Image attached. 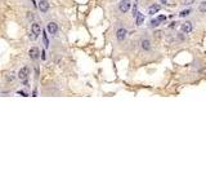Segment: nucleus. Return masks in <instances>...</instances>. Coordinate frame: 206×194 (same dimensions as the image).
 <instances>
[{
  "instance_id": "nucleus-16",
  "label": "nucleus",
  "mask_w": 206,
  "mask_h": 194,
  "mask_svg": "<svg viewBox=\"0 0 206 194\" xmlns=\"http://www.w3.org/2000/svg\"><path fill=\"white\" fill-rule=\"evenodd\" d=\"M157 18H158V21H160V22H164V21H166V16H162V14H161V16H158Z\"/></svg>"
},
{
  "instance_id": "nucleus-19",
  "label": "nucleus",
  "mask_w": 206,
  "mask_h": 194,
  "mask_svg": "<svg viewBox=\"0 0 206 194\" xmlns=\"http://www.w3.org/2000/svg\"><path fill=\"white\" fill-rule=\"evenodd\" d=\"M161 2H162V3H166V0H161Z\"/></svg>"
},
{
  "instance_id": "nucleus-12",
  "label": "nucleus",
  "mask_w": 206,
  "mask_h": 194,
  "mask_svg": "<svg viewBox=\"0 0 206 194\" xmlns=\"http://www.w3.org/2000/svg\"><path fill=\"white\" fill-rule=\"evenodd\" d=\"M189 13H191V9H186V10H182L179 16H180V17H186V16H188Z\"/></svg>"
},
{
  "instance_id": "nucleus-13",
  "label": "nucleus",
  "mask_w": 206,
  "mask_h": 194,
  "mask_svg": "<svg viewBox=\"0 0 206 194\" xmlns=\"http://www.w3.org/2000/svg\"><path fill=\"white\" fill-rule=\"evenodd\" d=\"M158 22H160V21H158V18H155V20H152V21H151V26H152V27H156V26H158Z\"/></svg>"
},
{
  "instance_id": "nucleus-9",
  "label": "nucleus",
  "mask_w": 206,
  "mask_h": 194,
  "mask_svg": "<svg viewBox=\"0 0 206 194\" xmlns=\"http://www.w3.org/2000/svg\"><path fill=\"white\" fill-rule=\"evenodd\" d=\"M158 10H160V5H157V4H153V5H151L149 8H148V13L149 14H155Z\"/></svg>"
},
{
  "instance_id": "nucleus-5",
  "label": "nucleus",
  "mask_w": 206,
  "mask_h": 194,
  "mask_svg": "<svg viewBox=\"0 0 206 194\" xmlns=\"http://www.w3.org/2000/svg\"><path fill=\"white\" fill-rule=\"evenodd\" d=\"M47 30H48L49 34L54 35V34H57V31H58V26H57V24H54V22H50V24H48Z\"/></svg>"
},
{
  "instance_id": "nucleus-4",
  "label": "nucleus",
  "mask_w": 206,
  "mask_h": 194,
  "mask_svg": "<svg viewBox=\"0 0 206 194\" xmlns=\"http://www.w3.org/2000/svg\"><path fill=\"white\" fill-rule=\"evenodd\" d=\"M126 34H128V31H126L125 28H119V30H117V32H116V38H117V40L123 42V40L126 38Z\"/></svg>"
},
{
  "instance_id": "nucleus-2",
  "label": "nucleus",
  "mask_w": 206,
  "mask_h": 194,
  "mask_svg": "<svg viewBox=\"0 0 206 194\" xmlns=\"http://www.w3.org/2000/svg\"><path fill=\"white\" fill-rule=\"evenodd\" d=\"M30 75V69L28 68H22L19 71H18V78L21 80H26Z\"/></svg>"
},
{
  "instance_id": "nucleus-18",
  "label": "nucleus",
  "mask_w": 206,
  "mask_h": 194,
  "mask_svg": "<svg viewBox=\"0 0 206 194\" xmlns=\"http://www.w3.org/2000/svg\"><path fill=\"white\" fill-rule=\"evenodd\" d=\"M6 79H8V80H13V79H14V75H13V74L10 72V74H8V76H6Z\"/></svg>"
},
{
  "instance_id": "nucleus-3",
  "label": "nucleus",
  "mask_w": 206,
  "mask_h": 194,
  "mask_svg": "<svg viewBox=\"0 0 206 194\" xmlns=\"http://www.w3.org/2000/svg\"><path fill=\"white\" fill-rule=\"evenodd\" d=\"M28 54H30V58H31V60H37L40 57V50H39V48L32 47L31 49H30Z\"/></svg>"
},
{
  "instance_id": "nucleus-14",
  "label": "nucleus",
  "mask_w": 206,
  "mask_h": 194,
  "mask_svg": "<svg viewBox=\"0 0 206 194\" xmlns=\"http://www.w3.org/2000/svg\"><path fill=\"white\" fill-rule=\"evenodd\" d=\"M43 39H44V44H45V47H49V40H48V38H47V34H43Z\"/></svg>"
},
{
  "instance_id": "nucleus-7",
  "label": "nucleus",
  "mask_w": 206,
  "mask_h": 194,
  "mask_svg": "<svg viewBox=\"0 0 206 194\" xmlns=\"http://www.w3.org/2000/svg\"><path fill=\"white\" fill-rule=\"evenodd\" d=\"M192 30H193V26H192V24H191V22H186V24L182 25V31H183V32L189 34Z\"/></svg>"
},
{
  "instance_id": "nucleus-10",
  "label": "nucleus",
  "mask_w": 206,
  "mask_h": 194,
  "mask_svg": "<svg viewBox=\"0 0 206 194\" xmlns=\"http://www.w3.org/2000/svg\"><path fill=\"white\" fill-rule=\"evenodd\" d=\"M142 48L146 49V50H149V49H151V43H149V40H147V39L142 40Z\"/></svg>"
},
{
  "instance_id": "nucleus-1",
  "label": "nucleus",
  "mask_w": 206,
  "mask_h": 194,
  "mask_svg": "<svg viewBox=\"0 0 206 194\" xmlns=\"http://www.w3.org/2000/svg\"><path fill=\"white\" fill-rule=\"evenodd\" d=\"M130 5H132L130 0H121L119 3V9H120L121 13H126L129 9H130Z\"/></svg>"
},
{
  "instance_id": "nucleus-8",
  "label": "nucleus",
  "mask_w": 206,
  "mask_h": 194,
  "mask_svg": "<svg viewBox=\"0 0 206 194\" xmlns=\"http://www.w3.org/2000/svg\"><path fill=\"white\" fill-rule=\"evenodd\" d=\"M31 31H32L34 34H36V35H40V34H41V27H40V25H39V24H32Z\"/></svg>"
},
{
  "instance_id": "nucleus-11",
  "label": "nucleus",
  "mask_w": 206,
  "mask_h": 194,
  "mask_svg": "<svg viewBox=\"0 0 206 194\" xmlns=\"http://www.w3.org/2000/svg\"><path fill=\"white\" fill-rule=\"evenodd\" d=\"M137 25H138V26H140V25H143V21H144V16H143V14L142 13H138V14H137Z\"/></svg>"
},
{
  "instance_id": "nucleus-15",
  "label": "nucleus",
  "mask_w": 206,
  "mask_h": 194,
  "mask_svg": "<svg viewBox=\"0 0 206 194\" xmlns=\"http://www.w3.org/2000/svg\"><path fill=\"white\" fill-rule=\"evenodd\" d=\"M198 9H200L201 12H205V10H206V2H205V3H202V4L200 5V8H198Z\"/></svg>"
},
{
  "instance_id": "nucleus-17",
  "label": "nucleus",
  "mask_w": 206,
  "mask_h": 194,
  "mask_svg": "<svg viewBox=\"0 0 206 194\" xmlns=\"http://www.w3.org/2000/svg\"><path fill=\"white\" fill-rule=\"evenodd\" d=\"M193 2H195V0H183V3H182V4H184V5L187 4V5H188V4H192Z\"/></svg>"
},
{
  "instance_id": "nucleus-6",
  "label": "nucleus",
  "mask_w": 206,
  "mask_h": 194,
  "mask_svg": "<svg viewBox=\"0 0 206 194\" xmlns=\"http://www.w3.org/2000/svg\"><path fill=\"white\" fill-rule=\"evenodd\" d=\"M39 9H40L43 13L48 12V9H49V3L47 2V0H40V3H39Z\"/></svg>"
}]
</instances>
